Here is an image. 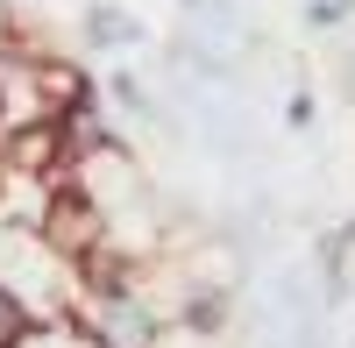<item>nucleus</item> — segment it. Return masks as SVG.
I'll return each mask as SVG.
<instances>
[{
    "label": "nucleus",
    "instance_id": "7",
    "mask_svg": "<svg viewBox=\"0 0 355 348\" xmlns=\"http://www.w3.org/2000/svg\"><path fill=\"white\" fill-rule=\"evenodd\" d=\"M320 121V100H313V85H291V93H284V128L291 135H306Z\"/></svg>",
    "mask_w": 355,
    "mask_h": 348
},
{
    "label": "nucleus",
    "instance_id": "5",
    "mask_svg": "<svg viewBox=\"0 0 355 348\" xmlns=\"http://www.w3.org/2000/svg\"><path fill=\"white\" fill-rule=\"evenodd\" d=\"M28 334H36V320H28V306L8 292V284H0V348H21Z\"/></svg>",
    "mask_w": 355,
    "mask_h": 348
},
{
    "label": "nucleus",
    "instance_id": "2",
    "mask_svg": "<svg viewBox=\"0 0 355 348\" xmlns=\"http://www.w3.org/2000/svg\"><path fill=\"white\" fill-rule=\"evenodd\" d=\"M71 327L93 341V348H157L164 313L150 306V292H135L128 277L85 270V299H78V313H71Z\"/></svg>",
    "mask_w": 355,
    "mask_h": 348
},
{
    "label": "nucleus",
    "instance_id": "6",
    "mask_svg": "<svg viewBox=\"0 0 355 348\" xmlns=\"http://www.w3.org/2000/svg\"><path fill=\"white\" fill-rule=\"evenodd\" d=\"M313 36H334V28H348L355 21V0H306V15H299Z\"/></svg>",
    "mask_w": 355,
    "mask_h": 348
},
{
    "label": "nucleus",
    "instance_id": "4",
    "mask_svg": "<svg viewBox=\"0 0 355 348\" xmlns=\"http://www.w3.org/2000/svg\"><path fill=\"white\" fill-rule=\"evenodd\" d=\"M227 320H234L227 284H192V292H178V306H171V334H192V341L227 334Z\"/></svg>",
    "mask_w": 355,
    "mask_h": 348
},
{
    "label": "nucleus",
    "instance_id": "3",
    "mask_svg": "<svg viewBox=\"0 0 355 348\" xmlns=\"http://www.w3.org/2000/svg\"><path fill=\"white\" fill-rule=\"evenodd\" d=\"M78 43L93 57H121V50L150 43V28H142V15L121 8V0H85V8H78Z\"/></svg>",
    "mask_w": 355,
    "mask_h": 348
},
{
    "label": "nucleus",
    "instance_id": "1",
    "mask_svg": "<svg viewBox=\"0 0 355 348\" xmlns=\"http://www.w3.org/2000/svg\"><path fill=\"white\" fill-rule=\"evenodd\" d=\"M0 284L28 306L36 327H64L85 299V263L50 235V220L0 214Z\"/></svg>",
    "mask_w": 355,
    "mask_h": 348
}]
</instances>
